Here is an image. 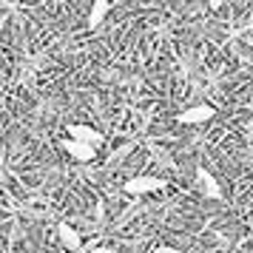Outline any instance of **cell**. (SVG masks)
Listing matches in <instances>:
<instances>
[{"label": "cell", "mask_w": 253, "mask_h": 253, "mask_svg": "<svg viewBox=\"0 0 253 253\" xmlns=\"http://www.w3.org/2000/svg\"><path fill=\"white\" fill-rule=\"evenodd\" d=\"M194 182H196V191L205 196V199H213V202H222L225 199V191L213 173L208 171L205 165H196L194 168Z\"/></svg>", "instance_id": "cell-1"}, {"label": "cell", "mask_w": 253, "mask_h": 253, "mask_svg": "<svg viewBox=\"0 0 253 253\" xmlns=\"http://www.w3.org/2000/svg\"><path fill=\"white\" fill-rule=\"evenodd\" d=\"M168 185V179H160V176H134V179H126L123 182V191L128 196H148L157 194Z\"/></svg>", "instance_id": "cell-2"}, {"label": "cell", "mask_w": 253, "mask_h": 253, "mask_svg": "<svg viewBox=\"0 0 253 253\" xmlns=\"http://www.w3.org/2000/svg\"><path fill=\"white\" fill-rule=\"evenodd\" d=\"M216 117V108L211 103H199V105H191V108H185L176 114V123L179 126H202L208 120H213Z\"/></svg>", "instance_id": "cell-3"}, {"label": "cell", "mask_w": 253, "mask_h": 253, "mask_svg": "<svg viewBox=\"0 0 253 253\" xmlns=\"http://www.w3.org/2000/svg\"><path fill=\"white\" fill-rule=\"evenodd\" d=\"M66 134H69V139L85 142V145H91V148H100V145L105 142L103 131H97L94 126H83V123H71V126L66 128Z\"/></svg>", "instance_id": "cell-4"}, {"label": "cell", "mask_w": 253, "mask_h": 253, "mask_svg": "<svg viewBox=\"0 0 253 253\" xmlns=\"http://www.w3.org/2000/svg\"><path fill=\"white\" fill-rule=\"evenodd\" d=\"M57 239H60V245H63L69 253H80L83 251V236L71 228L69 222H60V225H57Z\"/></svg>", "instance_id": "cell-5"}, {"label": "cell", "mask_w": 253, "mask_h": 253, "mask_svg": "<svg viewBox=\"0 0 253 253\" xmlns=\"http://www.w3.org/2000/svg\"><path fill=\"white\" fill-rule=\"evenodd\" d=\"M63 148H66V154L69 157H74L77 162H91L94 157H97V148H91V145H85V142H77V139H63Z\"/></svg>", "instance_id": "cell-6"}, {"label": "cell", "mask_w": 253, "mask_h": 253, "mask_svg": "<svg viewBox=\"0 0 253 253\" xmlns=\"http://www.w3.org/2000/svg\"><path fill=\"white\" fill-rule=\"evenodd\" d=\"M108 12H111V0H94L91 9H88V29L103 26V20L108 17Z\"/></svg>", "instance_id": "cell-7"}, {"label": "cell", "mask_w": 253, "mask_h": 253, "mask_svg": "<svg viewBox=\"0 0 253 253\" xmlns=\"http://www.w3.org/2000/svg\"><path fill=\"white\" fill-rule=\"evenodd\" d=\"M151 253H182L179 248H173V245H160V248H154Z\"/></svg>", "instance_id": "cell-8"}, {"label": "cell", "mask_w": 253, "mask_h": 253, "mask_svg": "<svg viewBox=\"0 0 253 253\" xmlns=\"http://www.w3.org/2000/svg\"><path fill=\"white\" fill-rule=\"evenodd\" d=\"M225 3H228V0H208V6H211V9H213V12H216V9H222V6H225Z\"/></svg>", "instance_id": "cell-9"}, {"label": "cell", "mask_w": 253, "mask_h": 253, "mask_svg": "<svg viewBox=\"0 0 253 253\" xmlns=\"http://www.w3.org/2000/svg\"><path fill=\"white\" fill-rule=\"evenodd\" d=\"M91 253H111V248H105V245H100V248H91Z\"/></svg>", "instance_id": "cell-10"}]
</instances>
